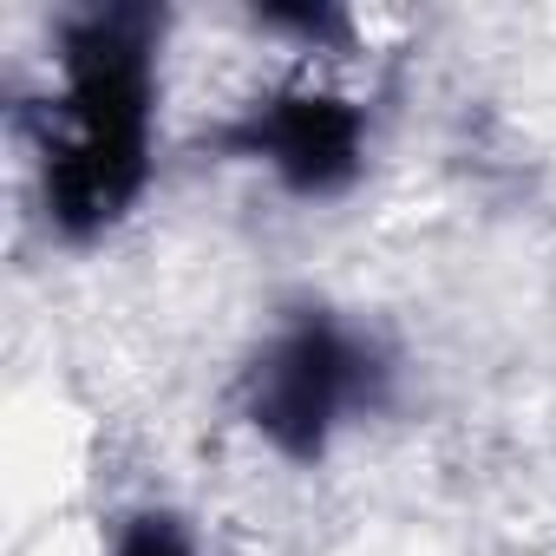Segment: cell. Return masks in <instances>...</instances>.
<instances>
[{"mask_svg":"<svg viewBox=\"0 0 556 556\" xmlns=\"http://www.w3.org/2000/svg\"><path fill=\"white\" fill-rule=\"evenodd\" d=\"M216 144L229 157L262 164L289 197L328 203V197H348L367 170V112L321 86H282L255 99L236 125H223Z\"/></svg>","mask_w":556,"mask_h":556,"instance_id":"obj_3","label":"cell"},{"mask_svg":"<svg viewBox=\"0 0 556 556\" xmlns=\"http://www.w3.org/2000/svg\"><path fill=\"white\" fill-rule=\"evenodd\" d=\"M393 393V367L380 341L328 302H302L262 334L242 367V426L282 458L321 465L348 426L374 419Z\"/></svg>","mask_w":556,"mask_h":556,"instance_id":"obj_2","label":"cell"},{"mask_svg":"<svg viewBox=\"0 0 556 556\" xmlns=\"http://www.w3.org/2000/svg\"><path fill=\"white\" fill-rule=\"evenodd\" d=\"M105 556H203V536L170 504H131V510L112 517Z\"/></svg>","mask_w":556,"mask_h":556,"instance_id":"obj_4","label":"cell"},{"mask_svg":"<svg viewBox=\"0 0 556 556\" xmlns=\"http://www.w3.org/2000/svg\"><path fill=\"white\" fill-rule=\"evenodd\" d=\"M255 27L262 34H295L308 47H341L354 34V21L341 8H255Z\"/></svg>","mask_w":556,"mask_h":556,"instance_id":"obj_5","label":"cell"},{"mask_svg":"<svg viewBox=\"0 0 556 556\" xmlns=\"http://www.w3.org/2000/svg\"><path fill=\"white\" fill-rule=\"evenodd\" d=\"M157 40L164 14L151 8H86L60 27V92L40 112V210L73 249L112 236L151 184Z\"/></svg>","mask_w":556,"mask_h":556,"instance_id":"obj_1","label":"cell"}]
</instances>
